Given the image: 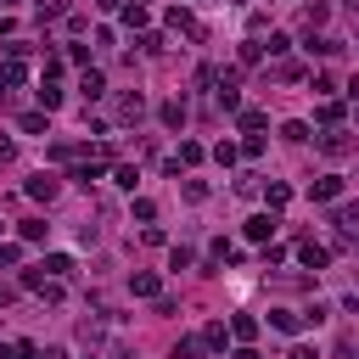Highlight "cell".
Instances as JSON below:
<instances>
[{
  "mask_svg": "<svg viewBox=\"0 0 359 359\" xmlns=\"http://www.w3.org/2000/svg\"><path fill=\"white\" fill-rule=\"evenodd\" d=\"M342 191H348V180H342V174H320V180L309 186V197H314V202H337Z\"/></svg>",
  "mask_w": 359,
  "mask_h": 359,
  "instance_id": "cell-1",
  "label": "cell"
},
{
  "mask_svg": "<svg viewBox=\"0 0 359 359\" xmlns=\"http://www.w3.org/2000/svg\"><path fill=\"white\" fill-rule=\"evenodd\" d=\"M320 152H326V157H348V152H353V135H348L342 124L326 129V135H320Z\"/></svg>",
  "mask_w": 359,
  "mask_h": 359,
  "instance_id": "cell-2",
  "label": "cell"
},
{
  "mask_svg": "<svg viewBox=\"0 0 359 359\" xmlns=\"http://www.w3.org/2000/svg\"><path fill=\"white\" fill-rule=\"evenodd\" d=\"M275 224H281L275 213H253L247 219V242H269V236H275Z\"/></svg>",
  "mask_w": 359,
  "mask_h": 359,
  "instance_id": "cell-3",
  "label": "cell"
},
{
  "mask_svg": "<svg viewBox=\"0 0 359 359\" xmlns=\"http://www.w3.org/2000/svg\"><path fill=\"white\" fill-rule=\"evenodd\" d=\"M298 258H303L309 269H326V264H331V247H320V242H303V247H298Z\"/></svg>",
  "mask_w": 359,
  "mask_h": 359,
  "instance_id": "cell-4",
  "label": "cell"
},
{
  "mask_svg": "<svg viewBox=\"0 0 359 359\" xmlns=\"http://www.w3.org/2000/svg\"><path fill=\"white\" fill-rule=\"evenodd\" d=\"M62 107V84L57 79H39V113H57Z\"/></svg>",
  "mask_w": 359,
  "mask_h": 359,
  "instance_id": "cell-5",
  "label": "cell"
},
{
  "mask_svg": "<svg viewBox=\"0 0 359 359\" xmlns=\"http://www.w3.org/2000/svg\"><path fill=\"white\" fill-rule=\"evenodd\" d=\"M269 326H275V331H303V314H292V309H269Z\"/></svg>",
  "mask_w": 359,
  "mask_h": 359,
  "instance_id": "cell-6",
  "label": "cell"
},
{
  "mask_svg": "<svg viewBox=\"0 0 359 359\" xmlns=\"http://www.w3.org/2000/svg\"><path fill=\"white\" fill-rule=\"evenodd\" d=\"M28 197H34V202H51V197H57V180H51V174H34V180H28Z\"/></svg>",
  "mask_w": 359,
  "mask_h": 359,
  "instance_id": "cell-7",
  "label": "cell"
},
{
  "mask_svg": "<svg viewBox=\"0 0 359 359\" xmlns=\"http://www.w3.org/2000/svg\"><path fill=\"white\" fill-rule=\"evenodd\" d=\"M23 79H28V68H23V62H0V84H6V90H17ZM6 90H0V96H6Z\"/></svg>",
  "mask_w": 359,
  "mask_h": 359,
  "instance_id": "cell-8",
  "label": "cell"
},
{
  "mask_svg": "<svg viewBox=\"0 0 359 359\" xmlns=\"http://www.w3.org/2000/svg\"><path fill=\"white\" fill-rule=\"evenodd\" d=\"M129 287H135V298H157V292H163V281L152 275V269H141V275H135Z\"/></svg>",
  "mask_w": 359,
  "mask_h": 359,
  "instance_id": "cell-9",
  "label": "cell"
},
{
  "mask_svg": "<svg viewBox=\"0 0 359 359\" xmlns=\"http://www.w3.org/2000/svg\"><path fill=\"white\" fill-rule=\"evenodd\" d=\"M141 113H146L141 96H124V101H118V124H141Z\"/></svg>",
  "mask_w": 359,
  "mask_h": 359,
  "instance_id": "cell-10",
  "label": "cell"
},
{
  "mask_svg": "<svg viewBox=\"0 0 359 359\" xmlns=\"http://www.w3.org/2000/svg\"><path fill=\"white\" fill-rule=\"evenodd\" d=\"M23 135H51V113H23Z\"/></svg>",
  "mask_w": 359,
  "mask_h": 359,
  "instance_id": "cell-11",
  "label": "cell"
},
{
  "mask_svg": "<svg viewBox=\"0 0 359 359\" xmlns=\"http://www.w3.org/2000/svg\"><path fill=\"white\" fill-rule=\"evenodd\" d=\"M79 90H84V101H101V96H107V79H101V73H84Z\"/></svg>",
  "mask_w": 359,
  "mask_h": 359,
  "instance_id": "cell-12",
  "label": "cell"
},
{
  "mask_svg": "<svg viewBox=\"0 0 359 359\" xmlns=\"http://www.w3.org/2000/svg\"><path fill=\"white\" fill-rule=\"evenodd\" d=\"M45 275H51V281L73 275V258H68V253H51V258H45Z\"/></svg>",
  "mask_w": 359,
  "mask_h": 359,
  "instance_id": "cell-13",
  "label": "cell"
},
{
  "mask_svg": "<svg viewBox=\"0 0 359 359\" xmlns=\"http://www.w3.org/2000/svg\"><path fill=\"white\" fill-rule=\"evenodd\" d=\"M264 202H269V213L287 208V202H292V186H281V180H275V186H264Z\"/></svg>",
  "mask_w": 359,
  "mask_h": 359,
  "instance_id": "cell-14",
  "label": "cell"
},
{
  "mask_svg": "<svg viewBox=\"0 0 359 359\" xmlns=\"http://www.w3.org/2000/svg\"><path fill=\"white\" fill-rule=\"evenodd\" d=\"M342 113H348V107H342L337 96H326V101H320V124H331V129H337V124H342Z\"/></svg>",
  "mask_w": 359,
  "mask_h": 359,
  "instance_id": "cell-15",
  "label": "cell"
},
{
  "mask_svg": "<svg viewBox=\"0 0 359 359\" xmlns=\"http://www.w3.org/2000/svg\"><path fill=\"white\" fill-rule=\"evenodd\" d=\"M168 28H186V34H197V39H202V28L191 23V12H186V6H174V12H168Z\"/></svg>",
  "mask_w": 359,
  "mask_h": 359,
  "instance_id": "cell-16",
  "label": "cell"
},
{
  "mask_svg": "<svg viewBox=\"0 0 359 359\" xmlns=\"http://www.w3.org/2000/svg\"><path fill=\"white\" fill-rule=\"evenodd\" d=\"M163 124H168V129L186 124V101H180V96H174V101H163Z\"/></svg>",
  "mask_w": 359,
  "mask_h": 359,
  "instance_id": "cell-17",
  "label": "cell"
},
{
  "mask_svg": "<svg viewBox=\"0 0 359 359\" xmlns=\"http://www.w3.org/2000/svg\"><path fill=\"white\" fill-rule=\"evenodd\" d=\"M208 348H202V337H180V348H174V359H202Z\"/></svg>",
  "mask_w": 359,
  "mask_h": 359,
  "instance_id": "cell-18",
  "label": "cell"
},
{
  "mask_svg": "<svg viewBox=\"0 0 359 359\" xmlns=\"http://www.w3.org/2000/svg\"><path fill=\"white\" fill-rule=\"evenodd\" d=\"M231 337H242V342H253V337H258V320H247V314H236V320H231Z\"/></svg>",
  "mask_w": 359,
  "mask_h": 359,
  "instance_id": "cell-19",
  "label": "cell"
},
{
  "mask_svg": "<svg viewBox=\"0 0 359 359\" xmlns=\"http://www.w3.org/2000/svg\"><path fill=\"white\" fill-rule=\"evenodd\" d=\"M224 342H231V331H224V320H213V326L202 331V348H224Z\"/></svg>",
  "mask_w": 359,
  "mask_h": 359,
  "instance_id": "cell-20",
  "label": "cell"
},
{
  "mask_svg": "<svg viewBox=\"0 0 359 359\" xmlns=\"http://www.w3.org/2000/svg\"><path fill=\"white\" fill-rule=\"evenodd\" d=\"M174 163H186V168H197V163H202V146H197V141H180V157H174Z\"/></svg>",
  "mask_w": 359,
  "mask_h": 359,
  "instance_id": "cell-21",
  "label": "cell"
},
{
  "mask_svg": "<svg viewBox=\"0 0 359 359\" xmlns=\"http://www.w3.org/2000/svg\"><path fill=\"white\" fill-rule=\"evenodd\" d=\"M79 152H84V146H73V141H51V157H57V163H73Z\"/></svg>",
  "mask_w": 359,
  "mask_h": 359,
  "instance_id": "cell-22",
  "label": "cell"
},
{
  "mask_svg": "<svg viewBox=\"0 0 359 359\" xmlns=\"http://www.w3.org/2000/svg\"><path fill=\"white\" fill-rule=\"evenodd\" d=\"M113 180H118L124 191H135V180H141V174H135V163H118V168H113Z\"/></svg>",
  "mask_w": 359,
  "mask_h": 359,
  "instance_id": "cell-23",
  "label": "cell"
},
{
  "mask_svg": "<svg viewBox=\"0 0 359 359\" xmlns=\"http://www.w3.org/2000/svg\"><path fill=\"white\" fill-rule=\"evenodd\" d=\"M258 51H269V57H287V51H292V39H287V34H269V45H258Z\"/></svg>",
  "mask_w": 359,
  "mask_h": 359,
  "instance_id": "cell-24",
  "label": "cell"
},
{
  "mask_svg": "<svg viewBox=\"0 0 359 359\" xmlns=\"http://www.w3.org/2000/svg\"><path fill=\"white\" fill-rule=\"evenodd\" d=\"M303 17H309V28H320V23H326V17H331V6H326V0H314V6H309V12H303Z\"/></svg>",
  "mask_w": 359,
  "mask_h": 359,
  "instance_id": "cell-25",
  "label": "cell"
},
{
  "mask_svg": "<svg viewBox=\"0 0 359 359\" xmlns=\"http://www.w3.org/2000/svg\"><path fill=\"white\" fill-rule=\"evenodd\" d=\"M135 219H141V224H152V219H157V202H146V197H135Z\"/></svg>",
  "mask_w": 359,
  "mask_h": 359,
  "instance_id": "cell-26",
  "label": "cell"
},
{
  "mask_svg": "<svg viewBox=\"0 0 359 359\" xmlns=\"http://www.w3.org/2000/svg\"><path fill=\"white\" fill-rule=\"evenodd\" d=\"M23 242H45V219H23Z\"/></svg>",
  "mask_w": 359,
  "mask_h": 359,
  "instance_id": "cell-27",
  "label": "cell"
},
{
  "mask_svg": "<svg viewBox=\"0 0 359 359\" xmlns=\"http://www.w3.org/2000/svg\"><path fill=\"white\" fill-rule=\"evenodd\" d=\"M258 62H264V51H258V39H247V45H242V68H258Z\"/></svg>",
  "mask_w": 359,
  "mask_h": 359,
  "instance_id": "cell-28",
  "label": "cell"
},
{
  "mask_svg": "<svg viewBox=\"0 0 359 359\" xmlns=\"http://www.w3.org/2000/svg\"><path fill=\"white\" fill-rule=\"evenodd\" d=\"M236 152H242V157H264V135H247V141H242Z\"/></svg>",
  "mask_w": 359,
  "mask_h": 359,
  "instance_id": "cell-29",
  "label": "cell"
},
{
  "mask_svg": "<svg viewBox=\"0 0 359 359\" xmlns=\"http://www.w3.org/2000/svg\"><path fill=\"white\" fill-rule=\"evenodd\" d=\"M213 157H219V163H224V168H231V163H236V157H242V152H236V146H231V141H219V146H213Z\"/></svg>",
  "mask_w": 359,
  "mask_h": 359,
  "instance_id": "cell-30",
  "label": "cell"
},
{
  "mask_svg": "<svg viewBox=\"0 0 359 359\" xmlns=\"http://www.w3.org/2000/svg\"><path fill=\"white\" fill-rule=\"evenodd\" d=\"M264 124H269V118H264V113H242V129H247V135H258V129H264Z\"/></svg>",
  "mask_w": 359,
  "mask_h": 359,
  "instance_id": "cell-31",
  "label": "cell"
},
{
  "mask_svg": "<svg viewBox=\"0 0 359 359\" xmlns=\"http://www.w3.org/2000/svg\"><path fill=\"white\" fill-rule=\"evenodd\" d=\"M17 258H23L17 247H0V269H6V264H17Z\"/></svg>",
  "mask_w": 359,
  "mask_h": 359,
  "instance_id": "cell-32",
  "label": "cell"
},
{
  "mask_svg": "<svg viewBox=\"0 0 359 359\" xmlns=\"http://www.w3.org/2000/svg\"><path fill=\"white\" fill-rule=\"evenodd\" d=\"M337 359H353V342H348V337L337 342Z\"/></svg>",
  "mask_w": 359,
  "mask_h": 359,
  "instance_id": "cell-33",
  "label": "cell"
},
{
  "mask_svg": "<svg viewBox=\"0 0 359 359\" xmlns=\"http://www.w3.org/2000/svg\"><path fill=\"white\" fill-rule=\"evenodd\" d=\"M292 359H320V353H314V348H292Z\"/></svg>",
  "mask_w": 359,
  "mask_h": 359,
  "instance_id": "cell-34",
  "label": "cell"
},
{
  "mask_svg": "<svg viewBox=\"0 0 359 359\" xmlns=\"http://www.w3.org/2000/svg\"><path fill=\"white\" fill-rule=\"evenodd\" d=\"M96 6H101V12H118V6H124V0H96Z\"/></svg>",
  "mask_w": 359,
  "mask_h": 359,
  "instance_id": "cell-35",
  "label": "cell"
},
{
  "mask_svg": "<svg viewBox=\"0 0 359 359\" xmlns=\"http://www.w3.org/2000/svg\"><path fill=\"white\" fill-rule=\"evenodd\" d=\"M236 359H258V353H253V348H236Z\"/></svg>",
  "mask_w": 359,
  "mask_h": 359,
  "instance_id": "cell-36",
  "label": "cell"
},
{
  "mask_svg": "<svg viewBox=\"0 0 359 359\" xmlns=\"http://www.w3.org/2000/svg\"><path fill=\"white\" fill-rule=\"evenodd\" d=\"M0 359H17V348H0Z\"/></svg>",
  "mask_w": 359,
  "mask_h": 359,
  "instance_id": "cell-37",
  "label": "cell"
},
{
  "mask_svg": "<svg viewBox=\"0 0 359 359\" xmlns=\"http://www.w3.org/2000/svg\"><path fill=\"white\" fill-rule=\"evenodd\" d=\"M6 6H17V0H6Z\"/></svg>",
  "mask_w": 359,
  "mask_h": 359,
  "instance_id": "cell-38",
  "label": "cell"
}]
</instances>
